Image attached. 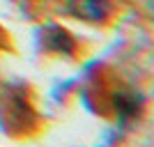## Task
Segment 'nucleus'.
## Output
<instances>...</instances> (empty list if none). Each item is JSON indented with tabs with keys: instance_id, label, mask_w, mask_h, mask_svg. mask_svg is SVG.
I'll return each mask as SVG.
<instances>
[{
	"instance_id": "nucleus-1",
	"label": "nucleus",
	"mask_w": 154,
	"mask_h": 147,
	"mask_svg": "<svg viewBox=\"0 0 154 147\" xmlns=\"http://www.w3.org/2000/svg\"><path fill=\"white\" fill-rule=\"evenodd\" d=\"M42 39H44V48L53 53H67V55H74L76 51V41L69 32L60 26H53L48 23L46 28H42Z\"/></svg>"
},
{
	"instance_id": "nucleus-2",
	"label": "nucleus",
	"mask_w": 154,
	"mask_h": 147,
	"mask_svg": "<svg viewBox=\"0 0 154 147\" xmlns=\"http://www.w3.org/2000/svg\"><path fill=\"white\" fill-rule=\"evenodd\" d=\"M143 108V94L136 90H120L115 94V110L120 115V122H127L131 117H136Z\"/></svg>"
},
{
	"instance_id": "nucleus-3",
	"label": "nucleus",
	"mask_w": 154,
	"mask_h": 147,
	"mask_svg": "<svg viewBox=\"0 0 154 147\" xmlns=\"http://www.w3.org/2000/svg\"><path fill=\"white\" fill-rule=\"evenodd\" d=\"M74 16L78 19H85V21H101L106 16V0H69L67 5Z\"/></svg>"
}]
</instances>
